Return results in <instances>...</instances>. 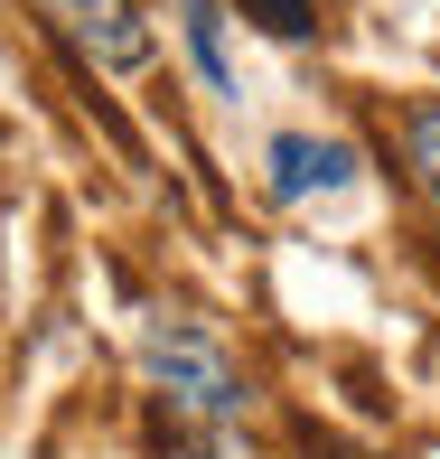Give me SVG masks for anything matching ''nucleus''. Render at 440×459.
<instances>
[{
  "label": "nucleus",
  "mask_w": 440,
  "mask_h": 459,
  "mask_svg": "<svg viewBox=\"0 0 440 459\" xmlns=\"http://www.w3.org/2000/svg\"><path fill=\"white\" fill-rule=\"evenodd\" d=\"M141 375L160 385V403L178 412V422L197 431H225L254 412V375L244 357L225 347L216 319H197V309H151V328H141Z\"/></svg>",
  "instance_id": "nucleus-1"
},
{
  "label": "nucleus",
  "mask_w": 440,
  "mask_h": 459,
  "mask_svg": "<svg viewBox=\"0 0 440 459\" xmlns=\"http://www.w3.org/2000/svg\"><path fill=\"white\" fill-rule=\"evenodd\" d=\"M29 10L47 19L85 66H103V75L151 66V19H141V0H29Z\"/></svg>",
  "instance_id": "nucleus-2"
},
{
  "label": "nucleus",
  "mask_w": 440,
  "mask_h": 459,
  "mask_svg": "<svg viewBox=\"0 0 440 459\" xmlns=\"http://www.w3.org/2000/svg\"><path fill=\"white\" fill-rule=\"evenodd\" d=\"M263 187L281 206H309V197H347L356 187V151L338 132H272L263 141Z\"/></svg>",
  "instance_id": "nucleus-3"
},
{
  "label": "nucleus",
  "mask_w": 440,
  "mask_h": 459,
  "mask_svg": "<svg viewBox=\"0 0 440 459\" xmlns=\"http://www.w3.org/2000/svg\"><path fill=\"white\" fill-rule=\"evenodd\" d=\"M225 29H235V19H225V0H178V48H187V66L206 75V94H244Z\"/></svg>",
  "instance_id": "nucleus-4"
},
{
  "label": "nucleus",
  "mask_w": 440,
  "mask_h": 459,
  "mask_svg": "<svg viewBox=\"0 0 440 459\" xmlns=\"http://www.w3.org/2000/svg\"><path fill=\"white\" fill-rule=\"evenodd\" d=\"M403 160H412V178H422V197L440 206V103H412L403 113Z\"/></svg>",
  "instance_id": "nucleus-5"
},
{
  "label": "nucleus",
  "mask_w": 440,
  "mask_h": 459,
  "mask_svg": "<svg viewBox=\"0 0 440 459\" xmlns=\"http://www.w3.org/2000/svg\"><path fill=\"white\" fill-rule=\"evenodd\" d=\"M244 19L272 29V38H309L319 29V0H244Z\"/></svg>",
  "instance_id": "nucleus-6"
},
{
  "label": "nucleus",
  "mask_w": 440,
  "mask_h": 459,
  "mask_svg": "<svg viewBox=\"0 0 440 459\" xmlns=\"http://www.w3.org/2000/svg\"><path fill=\"white\" fill-rule=\"evenodd\" d=\"M160 459H216V450H206V441H178V431H169V441H160Z\"/></svg>",
  "instance_id": "nucleus-7"
}]
</instances>
